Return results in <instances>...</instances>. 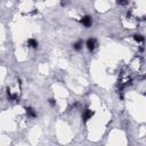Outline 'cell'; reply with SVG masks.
I'll return each instance as SVG.
<instances>
[{
	"label": "cell",
	"instance_id": "1",
	"mask_svg": "<svg viewBox=\"0 0 146 146\" xmlns=\"http://www.w3.org/2000/svg\"><path fill=\"white\" fill-rule=\"evenodd\" d=\"M81 23H82V25H84L86 27L91 26V24H92L91 17H90V16H83L81 18Z\"/></svg>",
	"mask_w": 146,
	"mask_h": 146
},
{
	"label": "cell",
	"instance_id": "2",
	"mask_svg": "<svg viewBox=\"0 0 146 146\" xmlns=\"http://www.w3.org/2000/svg\"><path fill=\"white\" fill-rule=\"evenodd\" d=\"M87 47H88V49L89 50H94L95 47H96V40L95 39H88L87 40Z\"/></svg>",
	"mask_w": 146,
	"mask_h": 146
},
{
	"label": "cell",
	"instance_id": "3",
	"mask_svg": "<svg viewBox=\"0 0 146 146\" xmlns=\"http://www.w3.org/2000/svg\"><path fill=\"white\" fill-rule=\"evenodd\" d=\"M92 112L90 111V110H86V111H84V113H83V120L84 121H88V120L90 119V118H91L92 116Z\"/></svg>",
	"mask_w": 146,
	"mask_h": 146
},
{
	"label": "cell",
	"instance_id": "4",
	"mask_svg": "<svg viewBox=\"0 0 146 146\" xmlns=\"http://www.w3.org/2000/svg\"><path fill=\"white\" fill-rule=\"evenodd\" d=\"M27 43H29V46L32 47V48H37V46H38V42L35 40H33V39H30V40L27 41Z\"/></svg>",
	"mask_w": 146,
	"mask_h": 146
},
{
	"label": "cell",
	"instance_id": "5",
	"mask_svg": "<svg viewBox=\"0 0 146 146\" xmlns=\"http://www.w3.org/2000/svg\"><path fill=\"white\" fill-rule=\"evenodd\" d=\"M134 39L137 42H144V37H142L141 34H135L134 35Z\"/></svg>",
	"mask_w": 146,
	"mask_h": 146
},
{
	"label": "cell",
	"instance_id": "6",
	"mask_svg": "<svg viewBox=\"0 0 146 146\" xmlns=\"http://www.w3.org/2000/svg\"><path fill=\"white\" fill-rule=\"evenodd\" d=\"M73 48L75 49V50H80V49L82 48V41H78L76 43H74V45H73Z\"/></svg>",
	"mask_w": 146,
	"mask_h": 146
},
{
	"label": "cell",
	"instance_id": "7",
	"mask_svg": "<svg viewBox=\"0 0 146 146\" xmlns=\"http://www.w3.org/2000/svg\"><path fill=\"white\" fill-rule=\"evenodd\" d=\"M26 113H27V115L32 116V118H34V116H35L34 111H33V108H31V107H27L26 108Z\"/></svg>",
	"mask_w": 146,
	"mask_h": 146
},
{
	"label": "cell",
	"instance_id": "8",
	"mask_svg": "<svg viewBox=\"0 0 146 146\" xmlns=\"http://www.w3.org/2000/svg\"><path fill=\"white\" fill-rule=\"evenodd\" d=\"M118 2L120 5H126V3H128V0H118Z\"/></svg>",
	"mask_w": 146,
	"mask_h": 146
},
{
	"label": "cell",
	"instance_id": "9",
	"mask_svg": "<svg viewBox=\"0 0 146 146\" xmlns=\"http://www.w3.org/2000/svg\"><path fill=\"white\" fill-rule=\"evenodd\" d=\"M49 103L52 104V105H55V100L54 99H49Z\"/></svg>",
	"mask_w": 146,
	"mask_h": 146
}]
</instances>
